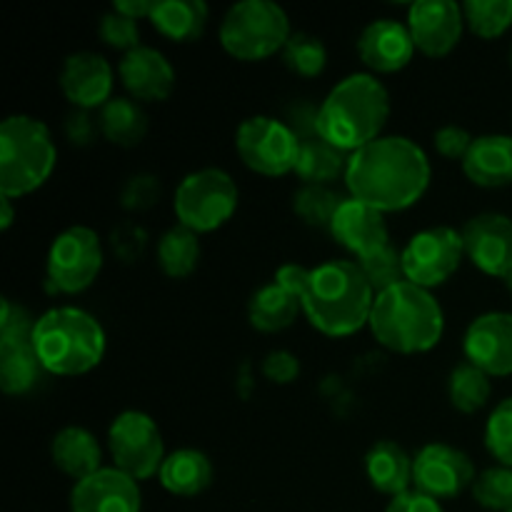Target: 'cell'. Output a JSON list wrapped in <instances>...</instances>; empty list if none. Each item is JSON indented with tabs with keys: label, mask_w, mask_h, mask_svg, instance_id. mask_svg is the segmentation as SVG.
Segmentation results:
<instances>
[{
	"label": "cell",
	"mask_w": 512,
	"mask_h": 512,
	"mask_svg": "<svg viewBox=\"0 0 512 512\" xmlns=\"http://www.w3.org/2000/svg\"><path fill=\"white\" fill-rule=\"evenodd\" d=\"M108 448L115 468L138 483L158 475L168 458L158 423L140 410H125L110 423Z\"/></svg>",
	"instance_id": "11"
},
{
	"label": "cell",
	"mask_w": 512,
	"mask_h": 512,
	"mask_svg": "<svg viewBox=\"0 0 512 512\" xmlns=\"http://www.w3.org/2000/svg\"><path fill=\"white\" fill-rule=\"evenodd\" d=\"M485 448L505 468H512V398H505L490 413L485 425Z\"/></svg>",
	"instance_id": "38"
},
{
	"label": "cell",
	"mask_w": 512,
	"mask_h": 512,
	"mask_svg": "<svg viewBox=\"0 0 512 512\" xmlns=\"http://www.w3.org/2000/svg\"><path fill=\"white\" fill-rule=\"evenodd\" d=\"M238 203L240 193L233 175L220 168H200L178 183L173 210L178 225L193 233H213L233 218Z\"/></svg>",
	"instance_id": "8"
},
{
	"label": "cell",
	"mask_w": 512,
	"mask_h": 512,
	"mask_svg": "<svg viewBox=\"0 0 512 512\" xmlns=\"http://www.w3.org/2000/svg\"><path fill=\"white\" fill-rule=\"evenodd\" d=\"M348 160V153L338 150L335 145L325 143L323 138L305 140L300 145L295 175L303 180V185H330L338 178H345Z\"/></svg>",
	"instance_id": "29"
},
{
	"label": "cell",
	"mask_w": 512,
	"mask_h": 512,
	"mask_svg": "<svg viewBox=\"0 0 512 512\" xmlns=\"http://www.w3.org/2000/svg\"><path fill=\"white\" fill-rule=\"evenodd\" d=\"M470 263L485 275L508 278L512 273V218L503 213H480L460 230Z\"/></svg>",
	"instance_id": "15"
},
{
	"label": "cell",
	"mask_w": 512,
	"mask_h": 512,
	"mask_svg": "<svg viewBox=\"0 0 512 512\" xmlns=\"http://www.w3.org/2000/svg\"><path fill=\"white\" fill-rule=\"evenodd\" d=\"M13 220H15L13 198H8V195H0V228L10 230Z\"/></svg>",
	"instance_id": "49"
},
{
	"label": "cell",
	"mask_w": 512,
	"mask_h": 512,
	"mask_svg": "<svg viewBox=\"0 0 512 512\" xmlns=\"http://www.w3.org/2000/svg\"><path fill=\"white\" fill-rule=\"evenodd\" d=\"M200 260V240L185 225L165 230L158 240V265L168 278L183 280L195 273Z\"/></svg>",
	"instance_id": "31"
},
{
	"label": "cell",
	"mask_w": 512,
	"mask_h": 512,
	"mask_svg": "<svg viewBox=\"0 0 512 512\" xmlns=\"http://www.w3.org/2000/svg\"><path fill=\"white\" fill-rule=\"evenodd\" d=\"M158 478L168 493L180 495V498H195L213 483V463L203 450H175L165 458Z\"/></svg>",
	"instance_id": "25"
},
{
	"label": "cell",
	"mask_w": 512,
	"mask_h": 512,
	"mask_svg": "<svg viewBox=\"0 0 512 512\" xmlns=\"http://www.w3.org/2000/svg\"><path fill=\"white\" fill-rule=\"evenodd\" d=\"M343 200L330 185H300L293 195V213L310 228L330 230Z\"/></svg>",
	"instance_id": "33"
},
{
	"label": "cell",
	"mask_w": 512,
	"mask_h": 512,
	"mask_svg": "<svg viewBox=\"0 0 512 512\" xmlns=\"http://www.w3.org/2000/svg\"><path fill=\"white\" fill-rule=\"evenodd\" d=\"M475 463L468 453L448 443H428L413 458V485L435 500H453L473 488Z\"/></svg>",
	"instance_id": "13"
},
{
	"label": "cell",
	"mask_w": 512,
	"mask_h": 512,
	"mask_svg": "<svg viewBox=\"0 0 512 512\" xmlns=\"http://www.w3.org/2000/svg\"><path fill=\"white\" fill-rule=\"evenodd\" d=\"M160 180L150 173H138L130 175L125 180V185L120 188V205L130 213H143V210H150L160 200Z\"/></svg>",
	"instance_id": "41"
},
{
	"label": "cell",
	"mask_w": 512,
	"mask_h": 512,
	"mask_svg": "<svg viewBox=\"0 0 512 512\" xmlns=\"http://www.w3.org/2000/svg\"><path fill=\"white\" fill-rule=\"evenodd\" d=\"M100 133V123L90 115V110H73V113L65 118V135L73 145H90L95 140V135Z\"/></svg>",
	"instance_id": "46"
},
{
	"label": "cell",
	"mask_w": 512,
	"mask_h": 512,
	"mask_svg": "<svg viewBox=\"0 0 512 512\" xmlns=\"http://www.w3.org/2000/svg\"><path fill=\"white\" fill-rule=\"evenodd\" d=\"M145 243H148V233L143 228H138L135 223H123L113 230L115 255L123 258L125 263H133L145 250Z\"/></svg>",
	"instance_id": "45"
},
{
	"label": "cell",
	"mask_w": 512,
	"mask_h": 512,
	"mask_svg": "<svg viewBox=\"0 0 512 512\" xmlns=\"http://www.w3.org/2000/svg\"><path fill=\"white\" fill-rule=\"evenodd\" d=\"M365 475L378 493L398 498L413 485V458L395 440H378L365 453Z\"/></svg>",
	"instance_id": "24"
},
{
	"label": "cell",
	"mask_w": 512,
	"mask_h": 512,
	"mask_svg": "<svg viewBox=\"0 0 512 512\" xmlns=\"http://www.w3.org/2000/svg\"><path fill=\"white\" fill-rule=\"evenodd\" d=\"M153 8H155V0H115L113 3V10H118V13L128 15V18L133 20H140V18L150 20Z\"/></svg>",
	"instance_id": "48"
},
{
	"label": "cell",
	"mask_w": 512,
	"mask_h": 512,
	"mask_svg": "<svg viewBox=\"0 0 512 512\" xmlns=\"http://www.w3.org/2000/svg\"><path fill=\"white\" fill-rule=\"evenodd\" d=\"M465 360L490 378L512 375V313L493 310L468 325L463 338Z\"/></svg>",
	"instance_id": "16"
},
{
	"label": "cell",
	"mask_w": 512,
	"mask_h": 512,
	"mask_svg": "<svg viewBox=\"0 0 512 512\" xmlns=\"http://www.w3.org/2000/svg\"><path fill=\"white\" fill-rule=\"evenodd\" d=\"M58 83L75 110L103 108L113 98V68L103 55L90 50L65 58Z\"/></svg>",
	"instance_id": "18"
},
{
	"label": "cell",
	"mask_w": 512,
	"mask_h": 512,
	"mask_svg": "<svg viewBox=\"0 0 512 512\" xmlns=\"http://www.w3.org/2000/svg\"><path fill=\"white\" fill-rule=\"evenodd\" d=\"M105 330L98 320L73 305H60L38 318L33 348L45 373L75 378L103 363Z\"/></svg>",
	"instance_id": "5"
},
{
	"label": "cell",
	"mask_w": 512,
	"mask_h": 512,
	"mask_svg": "<svg viewBox=\"0 0 512 512\" xmlns=\"http://www.w3.org/2000/svg\"><path fill=\"white\" fill-rule=\"evenodd\" d=\"M300 310L303 308H300L298 295L273 280L253 293L248 303V318L250 325L260 333H280L295 323Z\"/></svg>",
	"instance_id": "27"
},
{
	"label": "cell",
	"mask_w": 512,
	"mask_h": 512,
	"mask_svg": "<svg viewBox=\"0 0 512 512\" xmlns=\"http://www.w3.org/2000/svg\"><path fill=\"white\" fill-rule=\"evenodd\" d=\"M510 512H512V510H510Z\"/></svg>",
	"instance_id": "52"
},
{
	"label": "cell",
	"mask_w": 512,
	"mask_h": 512,
	"mask_svg": "<svg viewBox=\"0 0 512 512\" xmlns=\"http://www.w3.org/2000/svg\"><path fill=\"white\" fill-rule=\"evenodd\" d=\"M50 458H53L55 468L73 478L75 483L90 478L103 468V448H100L98 438L78 425H68L55 433L53 443H50Z\"/></svg>",
	"instance_id": "23"
},
{
	"label": "cell",
	"mask_w": 512,
	"mask_h": 512,
	"mask_svg": "<svg viewBox=\"0 0 512 512\" xmlns=\"http://www.w3.org/2000/svg\"><path fill=\"white\" fill-rule=\"evenodd\" d=\"M473 135L468 133L465 128L460 125H443V128L435 130L433 135V145L443 158L448 160H460L463 163L468 150L473 148Z\"/></svg>",
	"instance_id": "43"
},
{
	"label": "cell",
	"mask_w": 512,
	"mask_h": 512,
	"mask_svg": "<svg viewBox=\"0 0 512 512\" xmlns=\"http://www.w3.org/2000/svg\"><path fill=\"white\" fill-rule=\"evenodd\" d=\"M143 495L138 480L123 470L100 468L90 478L73 485L70 510L73 512H140Z\"/></svg>",
	"instance_id": "17"
},
{
	"label": "cell",
	"mask_w": 512,
	"mask_h": 512,
	"mask_svg": "<svg viewBox=\"0 0 512 512\" xmlns=\"http://www.w3.org/2000/svg\"><path fill=\"white\" fill-rule=\"evenodd\" d=\"M290 35L288 13L273 0H240L220 23V45L245 63L280 53Z\"/></svg>",
	"instance_id": "7"
},
{
	"label": "cell",
	"mask_w": 512,
	"mask_h": 512,
	"mask_svg": "<svg viewBox=\"0 0 512 512\" xmlns=\"http://www.w3.org/2000/svg\"><path fill=\"white\" fill-rule=\"evenodd\" d=\"M505 285H508V290L512 293V273L508 275V278H505Z\"/></svg>",
	"instance_id": "50"
},
{
	"label": "cell",
	"mask_w": 512,
	"mask_h": 512,
	"mask_svg": "<svg viewBox=\"0 0 512 512\" xmlns=\"http://www.w3.org/2000/svg\"><path fill=\"white\" fill-rule=\"evenodd\" d=\"M355 263H358V268L363 270L365 280H368L375 295L385 293V290H390L393 285L403 283L405 280L403 250L395 248L393 243L375 250V253L365 255V258H358Z\"/></svg>",
	"instance_id": "35"
},
{
	"label": "cell",
	"mask_w": 512,
	"mask_h": 512,
	"mask_svg": "<svg viewBox=\"0 0 512 512\" xmlns=\"http://www.w3.org/2000/svg\"><path fill=\"white\" fill-rule=\"evenodd\" d=\"M463 173L480 188H505L512 183V135L488 133L473 140L463 160Z\"/></svg>",
	"instance_id": "22"
},
{
	"label": "cell",
	"mask_w": 512,
	"mask_h": 512,
	"mask_svg": "<svg viewBox=\"0 0 512 512\" xmlns=\"http://www.w3.org/2000/svg\"><path fill=\"white\" fill-rule=\"evenodd\" d=\"M508 60H510V68H512V43H510V53H508Z\"/></svg>",
	"instance_id": "51"
},
{
	"label": "cell",
	"mask_w": 512,
	"mask_h": 512,
	"mask_svg": "<svg viewBox=\"0 0 512 512\" xmlns=\"http://www.w3.org/2000/svg\"><path fill=\"white\" fill-rule=\"evenodd\" d=\"M465 25L485 40L500 38L512 25V0H468L463 3Z\"/></svg>",
	"instance_id": "34"
},
{
	"label": "cell",
	"mask_w": 512,
	"mask_h": 512,
	"mask_svg": "<svg viewBox=\"0 0 512 512\" xmlns=\"http://www.w3.org/2000/svg\"><path fill=\"white\" fill-rule=\"evenodd\" d=\"M408 30L420 53L443 58L463 40V5L455 0H418L408 8Z\"/></svg>",
	"instance_id": "14"
},
{
	"label": "cell",
	"mask_w": 512,
	"mask_h": 512,
	"mask_svg": "<svg viewBox=\"0 0 512 512\" xmlns=\"http://www.w3.org/2000/svg\"><path fill=\"white\" fill-rule=\"evenodd\" d=\"M318 115V105H313L310 100H295V103H290L288 108H285V125L298 135L300 143H305V140L320 138Z\"/></svg>",
	"instance_id": "42"
},
{
	"label": "cell",
	"mask_w": 512,
	"mask_h": 512,
	"mask_svg": "<svg viewBox=\"0 0 512 512\" xmlns=\"http://www.w3.org/2000/svg\"><path fill=\"white\" fill-rule=\"evenodd\" d=\"M210 8L203 0H155L150 23L173 43H193L205 33Z\"/></svg>",
	"instance_id": "26"
},
{
	"label": "cell",
	"mask_w": 512,
	"mask_h": 512,
	"mask_svg": "<svg viewBox=\"0 0 512 512\" xmlns=\"http://www.w3.org/2000/svg\"><path fill=\"white\" fill-rule=\"evenodd\" d=\"M45 368L33 343L0 348V388L5 395H25L38 388Z\"/></svg>",
	"instance_id": "30"
},
{
	"label": "cell",
	"mask_w": 512,
	"mask_h": 512,
	"mask_svg": "<svg viewBox=\"0 0 512 512\" xmlns=\"http://www.w3.org/2000/svg\"><path fill=\"white\" fill-rule=\"evenodd\" d=\"M388 118V88L375 75L353 73L325 95L318 115V135L350 155L378 140Z\"/></svg>",
	"instance_id": "3"
},
{
	"label": "cell",
	"mask_w": 512,
	"mask_h": 512,
	"mask_svg": "<svg viewBox=\"0 0 512 512\" xmlns=\"http://www.w3.org/2000/svg\"><path fill=\"white\" fill-rule=\"evenodd\" d=\"M430 178V160L415 140L405 135H380L350 153L343 180L350 198L380 213H398L423 198Z\"/></svg>",
	"instance_id": "2"
},
{
	"label": "cell",
	"mask_w": 512,
	"mask_h": 512,
	"mask_svg": "<svg viewBox=\"0 0 512 512\" xmlns=\"http://www.w3.org/2000/svg\"><path fill=\"white\" fill-rule=\"evenodd\" d=\"M283 60L295 75L303 78H315L328 65V48L320 38L310 33H293L288 45L283 48Z\"/></svg>",
	"instance_id": "36"
},
{
	"label": "cell",
	"mask_w": 512,
	"mask_h": 512,
	"mask_svg": "<svg viewBox=\"0 0 512 512\" xmlns=\"http://www.w3.org/2000/svg\"><path fill=\"white\" fill-rule=\"evenodd\" d=\"M118 73L133 100L158 103V100H168L175 90L173 65L160 50L150 48V45H140V48L125 53L118 65Z\"/></svg>",
	"instance_id": "21"
},
{
	"label": "cell",
	"mask_w": 512,
	"mask_h": 512,
	"mask_svg": "<svg viewBox=\"0 0 512 512\" xmlns=\"http://www.w3.org/2000/svg\"><path fill=\"white\" fill-rule=\"evenodd\" d=\"M475 503L483 505L485 510L510 512L512 510V468L495 465V468L483 470L473 483Z\"/></svg>",
	"instance_id": "37"
},
{
	"label": "cell",
	"mask_w": 512,
	"mask_h": 512,
	"mask_svg": "<svg viewBox=\"0 0 512 512\" xmlns=\"http://www.w3.org/2000/svg\"><path fill=\"white\" fill-rule=\"evenodd\" d=\"M103 270V245L98 233L73 225L53 240L45 263V283L53 293L78 295L95 283Z\"/></svg>",
	"instance_id": "9"
},
{
	"label": "cell",
	"mask_w": 512,
	"mask_h": 512,
	"mask_svg": "<svg viewBox=\"0 0 512 512\" xmlns=\"http://www.w3.org/2000/svg\"><path fill=\"white\" fill-rule=\"evenodd\" d=\"M300 140L285 120L270 115L245 118L235 130V150L250 170L268 178L295 173L300 155Z\"/></svg>",
	"instance_id": "10"
},
{
	"label": "cell",
	"mask_w": 512,
	"mask_h": 512,
	"mask_svg": "<svg viewBox=\"0 0 512 512\" xmlns=\"http://www.w3.org/2000/svg\"><path fill=\"white\" fill-rule=\"evenodd\" d=\"M263 375L275 385H290L300 375V360L290 350H273L265 355Z\"/></svg>",
	"instance_id": "44"
},
{
	"label": "cell",
	"mask_w": 512,
	"mask_h": 512,
	"mask_svg": "<svg viewBox=\"0 0 512 512\" xmlns=\"http://www.w3.org/2000/svg\"><path fill=\"white\" fill-rule=\"evenodd\" d=\"M330 235H333L335 243L350 250L355 258H365V255L375 253L390 243L385 213L355 198H345L340 203L338 213L330 223Z\"/></svg>",
	"instance_id": "20"
},
{
	"label": "cell",
	"mask_w": 512,
	"mask_h": 512,
	"mask_svg": "<svg viewBox=\"0 0 512 512\" xmlns=\"http://www.w3.org/2000/svg\"><path fill=\"white\" fill-rule=\"evenodd\" d=\"M385 512H443V508H440V500L418 493V490H408V493L390 500Z\"/></svg>",
	"instance_id": "47"
},
{
	"label": "cell",
	"mask_w": 512,
	"mask_h": 512,
	"mask_svg": "<svg viewBox=\"0 0 512 512\" xmlns=\"http://www.w3.org/2000/svg\"><path fill=\"white\" fill-rule=\"evenodd\" d=\"M413 35L408 23L395 18H378L363 28L358 38L360 60L373 73H398L415 55Z\"/></svg>",
	"instance_id": "19"
},
{
	"label": "cell",
	"mask_w": 512,
	"mask_h": 512,
	"mask_svg": "<svg viewBox=\"0 0 512 512\" xmlns=\"http://www.w3.org/2000/svg\"><path fill=\"white\" fill-rule=\"evenodd\" d=\"M463 255V235L455 228L435 225V228L420 230L403 248L405 280L425 290L438 288L458 273Z\"/></svg>",
	"instance_id": "12"
},
{
	"label": "cell",
	"mask_w": 512,
	"mask_h": 512,
	"mask_svg": "<svg viewBox=\"0 0 512 512\" xmlns=\"http://www.w3.org/2000/svg\"><path fill=\"white\" fill-rule=\"evenodd\" d=\"M98 35L105 45H110L115 50H123V53H130V50L143 45L140 43L138 20L118 13V10H110V13L100 15Z\"/></svg>",
	"instance_id": "40"
},
{
	"label": "cell",
	"mask_w": 512,
	"mask_h": 512,
	"mask_svg": "<svg viewBox=\"0 0 512 512\" xmlns=\"http://www.w3.org/2000/svg\"><path fill=\"white\" fill-rule=\"evenodd\" d=\"M58 160L53 133L33 115H8L0 125V195L23 198L48 183Z\"/></svg>",
	"instance_id": "6"
},
{
	"label": "cell",
	"mask_w": 512,
	"mask_h": 512,
	"mask_svg": "<svg viewBox=\"0 0 512 512\" xmlns=\"http://www.w3.org/2000/svg\"><path fill=\"white\" fill-rule=\"evenodd\" d=\"M275 283L298 295L305 318L328 338H348L370 323L375 293L355 260H328L318 268L280 265Z\"/></svg>",
	"instance_id": "1"
},
{
	"label": "cell",
	"mask_w": 512,
	"mask_h": 512,
	"mask_svg": "<svg viewBox=\"0 0 512 512\" xmlns=\"http://www.w3.org/2000/svg\"><path fill=\"white\" fill-rule=\"evenodd\" d=\"M100 133L108 143L120 145V148H135L148 135V113L140 108L138 100L133 98H110L100 108L98 115Z\"/></svg>",
	"instance_id": "28"
},
{
	"label": "cell",
	"mask_w": 512,
	"mask_h": 512,
	"mask_svg": "<svg viewBox=\"0 0 512 512\" xmlns=\"http://www.w3.org/2000/svg\"><path fill=\"white\" fill-rule=\"evenodd\" d=\"M35 323H38V318H33L28 308L13 303L10 298H3V308H0V348L33 343Z\"/></svg>",
	"instance_id": "39"
},
{
	"label": "cell",
	"mask_w": 512,
	"mask_h": 512,
	"mask_svg": "<svg viewBox=\"0 0 512 512\" xmlns=\"http://www.w3.org/2000/svg\"><path fill=\"white\" fill-rule=\"evenodd\" d=\"M368 325L373 338L393 353H428L443 340L445 313L430 290L403 280L375 295Z\"/></svg>",
	"instance_id": "4"
},
{
	"label": "cell",
	"mask_w": 512,
	"mask_h": 512,
	"mask_svg": "<svg viewBox=\"0 0 512 512\" xmlns=\"http://www.w3.org/2000/svg\"><path fill=\"white\" fill-rule=\"evenodd\" d=\"M493 385H490V375L475 368L473 363L463 360L453 368L448 378V398L458 413L473 415L488 405Z\"/></svg>",
	"instance_id": "32"
}]
</instances>
